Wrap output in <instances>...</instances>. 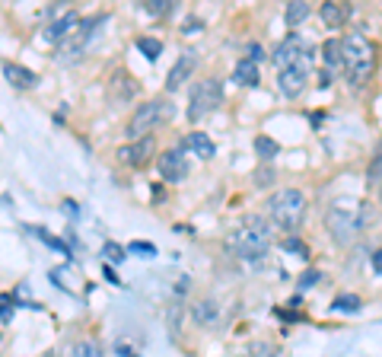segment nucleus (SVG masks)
<instances>
[{"label":"nucleus","mask_w":382,"mask_h":357,"mask_svg":"<svg viewBox=\"0 0 382 357\" xmlns=\"http://www.w3.org/2000/svg\"><path fill=\"white\" fill-rule=\"evenodd\" d=\"M376 220V208L360 198H338L325 211V226L334 236V242H354L366 226Z\"/></svg>","instance_id":"1"},{"label":"nucleus","mask_w":382,"mask_h":357,"mask_svg":"<svg viewBox=\"0 0 382 357\" xmlns=\"http://www.w3.org/2000/svg\"><path fill=\"white\" fill-rule=\"evenodd\" d=\"M268 249H271V226L261 214H245L242 224L226 236V252L236 258H245V262L261 258Z\"/></svg>","instance_id":"2"},{"label":"nucleus","mask_w":382,"mask_h":357,"mask_svg":"<svg viewBox=\"0 0 382 357\" xmlns=\"http://www.w3.org/2000/svg\"><path fill=\"white\" fill-rule=\"evenodd\" d=\"M344 45V58H341V67L354 86H363L373 74V64H376V45L366 39L363 32H348L341 39Z\"/></svg>","instance_id":"3"},{"label":"nucleus","mask_w":382,"mask_h":357,"mask_svg":"<svg viewBox=\"0 0 382 357\" xmlns=\"http://www.w3.org/2000/svg\"><path fill=\"white\" fill-rule=\"evenodd\" d=\"M175 118V106L172 99H150V102H141V106L134 108V115L128 118V128L125 134L131 141H141V137H150V131H157V128L169 125Z\"/></svg>","instance_id":"4"},{"label":"nucleus","mask_w":382,"mask_h":357,"mask_svg":"<svg viewBox=\"0 0 382 357\" xmlns=\"http://www.w3.org/2000/svg\"><path fill=\"white\" fill-rule=\"evenodd\" d=\"M268 217L274 220L281 230H299L303 226V217H306V198L299 189H281L268 198Z\"/></svg>","instance_id":"5"},{"label":"nucleus","mask_w":382,"mask_h":357,"mask_svg":"<svg viewBox=\"0 0 382 357\" xmlns=\"http://www.w3.org/2000/svg\"><path fill=\"white\" fill-rule=\"evenodd\" d=\"M105 19H108L105 13H96L92 19H80L74 32H70L64 42L58 45V61H61V64H74V61L86 51V45L96 39V32H99V26L105 23Z\"/></svg>","instance_id":"6"},{"label":"nucleus","mask_w":382,"mask_h":357,"mask_svg":"<svg viewBox=\"0 0 382 357\" xmlns=\"http://www.w3.org/2000/svg\"><path fill=\"white\" fill-rule=\"evenodd\" d=\"M220 102H223V80H217V77L198 80V84L191 86V96H188V122H201Z\"/></svg>","instance_id":"7"},{"label":"nucleus","mask_w":382,"mask_h":357,"mask_svg":"<svg viewBox=\"0 0 382 357\" xmlns=\"http://www.w3.org/2000/svg\"><path fill=\"white\" fill-rule=\"evenodd\" d=\"M309 77H312V51H306L296 64L283 67L281 74H277V86H281V93L287 99H299L303 90L309 86Z\"/></svg>","instance_id":"8"},{"label":"nucleus","mask_w":382,"mask_h":357,"mask_svg":"<svg viewBox=\"0 0 382 357\" xmlns=\"http://www.w3.org/2000/svg\"><path fill=\"white\" fill-rule=\"evenodd\" d=\"M153 153H157L153 137H141V141H131V144H121V147H118V160L131 169H143Z\"/></svg>","instance_id":"9"},{"label":"nucleus","mask_w":382,"mask_h":357,"mask_svg":"<svg viewBox=\"0 0 382 357\" xmlns=\"http://www.w3.org/2000/svg\"><path fill=\"white\" fill-rule=\"evenodd\" d=\"M306 42H303V35L299 32H290L287 39H283L281 45L274 48V55H271V61L277 64V70H283V67H290V64H296L303 55H306Z\"/></svg>","instance_id":"10"},{"label":"nucleus","mask_w":382,"mask_h":357,"mask_svg":"<svg viewBox=\"0 0 382 357\" xmlns=\"http://www.w3.org/2000/svg\"><path fill=\"white\" fill-rule=\"evenodd\" d=\"M194 67H198V51H182L179 61L172 64V70H169V77H166V90L169 93L182 90V86L191 80V74H194Z\"/></svg>","instance_id":"11"},{"label":"nucleus","mask_w":382,"mask_h":357,"mask_svg":"<svg viewBox=\"0 0 382 357\" xmlns=\"http://www.w3.org/2000/svg\"><path fill=\"white\" fill-rule=\"evenodd\" d=\"M157 166H159V175L172 185L185 182V175H188V160L182 157V150H166V153H159Z\"/></svg>","instance_id":"12"},{"label":"nucleus","mask_w":382,"mask_h":357,"mask_svg":"<svg viewBox=\"0 0 382 357\" xmlns=\"http://www.w3.org/2000/svg\"><path fill=\"white\" fill-rule=\"evenodd\" d=\"M77 23H80V13H77V10H67V13H61V17L54 19V23L45 26L42 39H45L48 45H61V42L67 39V35H70V32L77 29Z\"/></svg>","instance_id":"13"},{"label":"nucleus","mask_w":382,"mask_h":357,"mask_svg":"<svg viewBox=\"0 0 382 357\" xmlns=\"http://www.w3.org/2000/svg\"><path fill=\"white\" fill-rule=\"evenodd\" d=\"M191 319L204 329H217V325H223V309L217 300H198V303H191Z\"/></svg>","instance_id":"14"},{"label":"nucleus","mask_w":382,"mask_h":357,"mask_svg":"<svg viewBox=\"0 0 382 357\" xmlns=\"http://www.w3.org/2000/svg\"><path fill=\"white\" fill-rule=\"evenodd\" d=\"M3 77H7V84L17 86V90H32V86H39V74H32V70L23 64H13V61H3Z\"/></svg>","instance_id":"15"},{"label":"nucleus","mask_w":382,"mask_h":357,"mask_svg":"<svg viewBox=\"0 0 382 357\" xmlns=\"http://www.w3.org/2000/svg\"><path fill=\"white\" fill-rule=\"evenodd\" d=\"M319 17H322V23L328 26V29H341V26L350 19V7L348 3H334V0H328V3L319 7Z\"/></svg>","instance_id":"16"},{"label":"nucleus","mask_w":382,"mask_h":357,"mask_svg":"<svg viewBox=\"0 0 382 357\" xmlns=\"http://www.w3.org/2000/svg\"><path fill=\"white\" fill-rule=\"evenodd\" d=\"M185 147H188L194 157H201V160H214V153H217V144L210 141L204 131H191L188 137H185Z\"/></svg>","instance_id":"17"},{"label":"nucleus","mask_w":382,"mask_h":357,"mask_svg":"<svg viewBox=\"0 0 382 357\" xmlns=\"http://www.w3.org/2000/svg\"><path fill=\"white\" fill-rule=\"evenodd\" d=\"M26 230L32 233L35 240H42L45 246H48V249H54V252H61V255L64 258H74V249H70V246H67L64 240H58V236H51L48 230H45V226H26Z\"/></svg>","instance_id":"18"},{"label":"nucleus","mask_w":382,"mask_h":357,"mask_svg":"<svg viewBox=\"0 0 382 357\" xmlns=\"http://www.w3.org/2000/svg\"><path fill=\"white\" fill-rule=\"evenodd\" d=\"M233 80L239 86H258V80H261V74H258V64H252L249 58H242L239 64H236V70H233Z\"/></svg>","instance_id":"19"},{"label":"nucleus","mask_w":382,"mask_h":357,"mask_svg":"<svg viewBox=\"0 0 382 357\" xmlns=\"http://www.w3.org/2000/svg\"><path fill=\"white\" fill-rule=\"evenodd\" d=\"M134 93H137V84H134L128 74H118L112 77V99L115 102H128L134 99Z\"/></svg>","instance_id":"20"},{"label":"nucleus","mask_w":382,"mask_h":357,"mask_svg":"<svg viewBox=\"0 0 382 357\" xmlns=\"http://www.w3.org/2000/svg\"><path fill=\"white\" fill-rule=\"evenodd\" d=\"M70 357H105V348L96 338H80V341H74Z\"/></svg>","instance_id":"21"},{"label":"nucleus","mask_w":382,"mask_h":357,"mask_svg":"<svg viewBox=\"0 0 382 357\" xmlns=\"http://www.w3.org/2000/svg\"><path fill=\"white\" fill-rule=\"evenodd\" d=\"M363 309V300L357 297V293H341V297H334V303H332V313H360Z\"/></svg>","instance_id":"22"},{"label":"nucleus","mask_w":382,"mask_h":357,"mask_svg":"<svg viewBox=\"0 0 382 357\" xmlns=\"http://www.w3.org/2000/svg\"><path fill=\"white\" fill-rule=\"evenodd\" d=\"M341 58H344V45H341V39H328V42L322 45L325 67H341Z\"/></svg>","instance_id":"23"},{"label":"nucleus","mask_w":382,"mask_h":357,"mask_svg":"<svg viewBox=\"0 0 382 357\" xmlns=\"http://www.w3.org/2000/svg\"><path fill=\"white\" fill-rule=\"evenodd\" d=\"M236 357H281V351H277L274 345H268V341H252V345H245Z\"/></svg>","instance_id":"24"},{"label":"nucleus","mask_w":382,"mask_h":357,"mask_svg":"<svg viewBox=\"0 0 382 357\" xmlns=\"http://www.w3.org/2000/svg\"><path fill=\"white\" fill-rule=\"evenodd\" d=\"M255 153H258V160H274L277 153H281V147H277V141L274 137H268V134H261V137H255Z\"/></svg>","instance_id":"25"},{"label":"nucleus","mask_w":382,"mask_h":357,"mask_svg":"<svg viewBox=\"0 0 382 357\" xmlns=\"http://www.w3.org/2000/svg\"><path fill=\"white\" fill-rule=\"evenodd\" d=\"M137 48H141V55H147V61H157L159 55H163V42H159V39H150V35L137 39Z\"/></svg>","instance_id":"26"},{"label":"nucleus","mask_w":382,"mask_h":357,"mask_svg":"<svg viewBox=\"0 0 382 357\" xmlns=\"http://www.w3.org/2000/svg\"><path fill=\"white\" fill-rule=\"evenodd\" d=\"M309 17V3H290L287 7V26L290 29H299V23Z\"/></svg>","instance_id":"27"},{"label":"nucleus","mask_w":382,"mask_h":357,"mask_svg":"<svg viewBox=\"0 0 382 357\" xmlns=\"http://www.w3.org/2000/svg\"><path fill=\"white\" fill-rule=\"evenodd\" d=\"M322 281H325V274L319 271V268H306V271L296 278L299 291H309V287H316V284H322Z\"/></svg>","instance_id":"28"},{"label":"nucleus","mask_w":382,"mask_h":357,"mask_svg":"<svg viewBox=\"0 0 382 357\" xmlns=\"http://www.w3.org/2000/svg\"><path fill=\"white\" fill-rule=\"evenodd\" d=\"M102 258H105V265H112V262L121 265V262H125V246H118V242H105V246H102Z\"/></svg>","instance_id":"29"},{"label":"nucleus","mask_w":382,"mask_h":357,"mask_svg":"<svg viewBox=\"0 0 382 357\" xmlns=\"http://www.w3.org/2000/svg\"><path fill=\"white\" fill-rule=\"evenodd\" d=\"M17 307H19V300L13 297V293H0V322H10Z\"/></svg>","instance_id":"30"},{"label":"nucleus","mask_w":382,"mask_h":357,"mask_svg":"<svg viewBox=\"0 0 382 357\" xmlns=\"http://www.w3.org/2000/svg\"><path fill=\"white\" fill-rule=\"evenodd\" d=\"M143 10H147V13H153V17H159V13H172V3H166V0H147V3H143Z\"/></svg>","instance_id":"31"},{"label":"nucleus","mask_w":382,"mask_h":357,"mask_svg":"<svg viewBox=\"0 0 382 357\" xmlns=\"http://www.w3.org/2000/svg\"><path fill=\"white\" fill-rule=\"evenodd\" d=\"M283 249H287V252H299V255H303V258H309V249H306V246H303V242H299V236H296V233H293V236H287V240H283Z\"/></svg>","instance_id":"32"},{"label":"nucleus","mask_w":382,"mask_h":357,"mask_svg":"<svg viewBox=\"0 0 382 357\" xmlns=\"http://www.w3.org/2000/svg\"><path fill=\"white\" fill-rule=\"evenodd\" d=\"M128 249L137 252V255H150V258L157 255V246H153V242H141V240H134L131 246H128Z\"/></svg>","instance_id":"33"},{"label":"nucleus","mask_w":382,"mask_h":357,"mask_svg":"<svg viewBox=\"0 0 382 357\" xmlns=\"http://www.w3.org/2000/svg\"><path fill=\"white\" fill-rule=\"evenodd\" d=\"M265 58H268V55H265V48L252 42V45H249V61H252V64H258V61H265Z\"/></svg>","instance_id":"34"},{"label":"nucleus","mask_w":382,"mask_h":357,"mask_svg":"<svg viewBox=\"0 0 382 357\" xmlns=\"http://www.w3.org/2000/svg\"><path fill=\"white\" fill-rule=\"evenodd\" d=\"M61 208H64L67 214L74 217V220H77V217H80V208H77V201H74V198H64V204H61Z\"/></svg>","instance_id":"35"},{"label":"nucleus","mask_w":382,"mask_h":357,"mask_svg":"<svg viewBox=\"0 0 382 357\" xmlns=\"http://www.w3.org/2000/svg\"><path fill=\"white\" fill-rule=\"evenodd\" d=\"M102 274H105V281H112L115 287H121V278L115 274V268H112V265H105V268H102Z\"/></svg>","instance_id":"36"},{"label":"nucleus","mask_w":382,"mask_h":357,"mask_svg":"<svg viewBox=\"0 0 382 357\" xmlns=\"http://www.w3.org/2000/svg\"><path fill=\"white\" fill-rule=\"evenodd\" d=\"M370 265H373V271H376V274H382V249H376V252H373Z\"/></svg>","instance_id":"37"},{"label":"nucleus","mask_w":382,"mask_h":357,"mask_svg":"<svg viewBox=\"0 0 382 357\" xmlns=\"http://www.w3.org/2000/svg\"><path fill=\"white\" fill-rule=\"evenodd\" d=\"M185 35H191V32H201V19H188V23H185V29H182Z\"/></svg>","instance_id":"38"},{"label":"nucleus","mask_w":382,"mask_h":357,"mask_svg":"<svg viewBox=\"0 0 382 357\" xmlns=\"http://www.w3.org/2000/svg\"><path fill=\"white\" fill-rule=\"evenodd\" d=\"M115 354H121V357H137L131 348H128V345H115Z\"/></svg>","instance_id":"39"},{"label":"nucleus","mask_w":382,"mask_h":357,"mask_svg":"<svg viewBox=\"0 0 382 357\" xmlns=\"http://www.w3.org/2000/svg\"><path fill=\"white\" fill-rule=\"evenodd\" d=\"M328 84H332V74H328V70H322V74H319V86H322V90H325V86H328Z\"/></svg>","instance_id":"40"},{"label":"nucleus","mask_w":382,"mask_h":357,"mask_svg":"<svg viewBox=\"0 0 382 357\" xmlns=\"http://www.w3.org/2000/svg\"><path fill=\"white\" fill-rule=\"evenodd\" d=\"M48 357H58V354H48Z\"/></svg>","instance_id":"41"}]
</instances>
